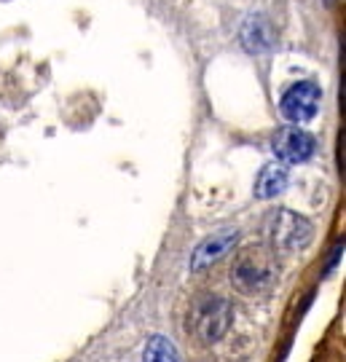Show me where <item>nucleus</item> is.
I'll list each match as a JSON object with an SVG mask.
<instances>
[{
    "label": "nucleus",
    "mask_w": 346,
    "mask_h": 362,
    "mask_svg": "<svg viewBox=\"0 0 346 362\" xmlns=\"http://www.w3.org/2000/svg\"><path fill=\"white\" fill-rule=\"evenodd\" d=\"M277 260L269 247L258 245L242 250L231 266V282L242 296H263L277 282Z\"/></svg>",
    "instance_id": "f257e3e1"
},
{
    "label": "nucleus",
    "mask_w": 346,
    "mask_h": 362,
    "mask_svg": "<svg viewBox=\"0 0 346 362\" xmlns=\"http://www.w3.org/2000/svg\"><path fill=\"white\" fill-rule=\"evenodd\" d=\"M231 320H233V309L226 298L204 296L193 303L191 314H188V330L202 344H215L229 333Z\"/></svg>",
    "instance_id": "f03ea898"
},
{
    "label": "nucleus",
    "mask_w": 346,
    "mask_h": 362,
    "mask_svg": "<svg viewBox=\"0 0 346 362\" xmlns=\"http://www.w3.org/2000/svg\"><path fill=\"white\" fill-rule=\"evenodd\" d=\"M266 236L271 242V250L298 252V250H306L311 245L314 226H311V220H306L293 209H274L266 220Z\"/></svg>",
    "instance_id": "7ed1b4c3"
},
{
    "label": "nucleus",
    "mask_w": 346,
    "mask_h": 362,
    "mask_svg": "<svg viewBox=\"0 0 346 362\" xmlns=\"http://www.w3.org/2000/svg\"><path fill=\"white\" fill-rule=\"evenodd\" d=\"M322 103V89L314 81H298L290 89H284L279 100V110L290 124H306L317 116Z\"/></svg>",
    "instance_id": "20e7f679"
},
{
    "label": "nucleus",
    "mask_w": 346,
    "mask_h": 362,
    "mask_svg": "<svg viewBox=\"0 0 346 362\" xmlns=\"http://www.w3.org/2000/svg\"><path fill=\"white\" fill-rule=\"evenodd\" d=\"M271 148H274V156L284 164H304L314 156L317 140H314V134H308L306 129L293 124V127H284L274 134Z\"/></svg>",
    "instance_id": "39448f33"
},
{
    "label": "nucleus",
    "mask_w": 346,
    "mask_h": 362,
    "mask_svg": "<svg viewBox=\"0 0 346 362\" xmlns=\"http://www.w3.org/2000/svg\"><path fill=\"white\" fill-rule=\"evenodd\" d=\"M236 242H239V231H236V228H220L218 233L207 236L204 242L193 250L191 272H202V269H207V266L218 263Z\"/></svg>",
    "instance_id": "423d86ee"
},
{
    "label": "nucleus",
    "mask_w": 346,
    "mask_h": 362,
    "mask_svg": "<svg viewBox=\"0 0 346 362\" xmlns=\"http://www.w3.org/2000/svg\"><path fill=\"white\" fill-rule=\"evenodd\" d=\"M242 46L250 54H263L274 46V27L263 13L247 16V22L242 27Z\"/></svg>",
    "instance_id": "0eeeda50"
},
{
    "label": "nucleus",
    "mask_w": 346,
    "mask_h": 362,
    "mask_svg": "<svg viewBox=\"0 0 346 362\" xmlns=\"http://www.w3.org/2000/svg\"><path fill=\"white\" fill-rule=\"evenodd\" d=\"M287 188V167L284 164H266L255 180L258 199H274Z\"/></svg>",
    "instance_id": "6e6552de"
},
{
    "label": "nucleus",
    "mask_w": 346,
    "mask_h": 362,
    "mask_svg": "<svg viewBox=\"0 0 346 362\" xmlns=\"http://www.w3.org/2000/svg\"><path fill=\"white\" fill-rule=\"evenodd\" d=\"M142 357H145V360H178V349H175L164 336H154L151 344L142 351Z\"/></svg>",
    "instance_id": "1a4fd4ad"
}]
</instances>
